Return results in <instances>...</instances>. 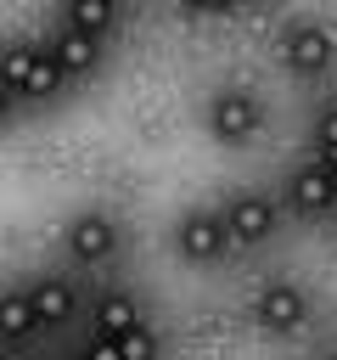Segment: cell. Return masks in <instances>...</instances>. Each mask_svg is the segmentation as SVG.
<instances>
[{"instance_id":"cell-10","label":"cell","mask_w":337,"mask_h":360,"mask_svg":"<svg viewBox=\"0 0 337 360\" xmlns=\"http://www.w3.org/2000/svg\"><path fill=\"white\" fill-rule=\"evenodd\" d=\"M28 298H34L39 326H67V321L79 315V287H73L67 276H39V281L28 287Z\"/></svg>"},{"instance_id":"cell-1","label":"cell","mask_w":337,"mask_h":360,"mask_svg":"<svg viewBox=\"0 0 337 360\" xmlns=\"http://www.w3.org/2000/svg\"><path fill=\"white\" fill-rule=\"evenodd\" d=\"M62 68L51 62V51L45 45H6L0 51V90L11 96V101H56L62 96Z\"/></svg>"},{"instance_id":"cell-5","label":"cell","mask_w":337,"mask_h":360,"mask_svg":"<svg viewBox=\"0 0 337 360\" xmlns=\"http://www.w3.org/2000/svg\"><path fill=\"white\" fill-rule=\"evenodd\" d=\"M174 253H180L185 264H213V259H225V253H230V225H225V214H219V208H185V214L174 219Z\"/></svg>"},{"instance_id":"cell-13","label":"cell","mask_w":337,"mask_h":360,"mask_svg":"<svg viewBox=\"0 0 337 360\" xmlns=\"http://www.w3.org/2000/svg\"><path fill=\"white\" fill-rule=\"evenodd\" d=\"M62 22H67V28H79V34H90V39H101V34H112V28H118V6H107V0H73Z\"/></svg>"},{"instance_id":"cell-9","label":"cell","mask_w":337,"mask_h":360,"mask_svg":"<svg viewBox=\"0 0 337 360\" xmlns=\"http://www.w3.org/2000/svg\"><path fill=\"white\" fill-rule=\"evenodd\" d=\"M286 197L298 214H331L337 208V186L326 174V163H298L292 180H286Z\"/></svg>"},{"instance_id":"cell-16","label":"cell","mask_w":337,"mask_h":360,"mask_svg":"<svg viewBox=\"0 0 337 360\" xmlns=\"http://www.w3.org/2000/svg\"><path fill=\"white\" fill-rule=\"evenodd\" d=\"M79 360H124V349H118V338H95L90 332V343L79 349Z\"/></svg>"},{"instance_id":"cell-4","label":"cell","mask_w":337,"mask_h":360,"mask_svg":"<svg viewBox=\"0 0 337 360\" xmlns=\"http://www.w3.org/2000/svg\"><path fill=\"white\" fill-rule=\"evenodd\" d=\"M247 315H253L258 332H270V338H292V332L309 326V292L292 287V281H264V287L253 292Z\"/></svg>"},{"instance_id":"cell-18","label":"cell","mask_w":337,"mask_h":360,"mask_svg":"<svg viewBox=\"0 0 337 360\" xmlns=\"http://www.w3.org/2000/svg\"><path fill=\"white\" fill-rule=\"evenodd\" d=\"M315 163H320V158H315ZM326 174H331V186H337V163H326Z\"/></svg>"},{"instance_id":"cell-15","label":"cell","mask_w":337,"mask_h":360,"mask_svg":"<svg viewBox=\"0 0 337 360\" xmlns=\"http://www.w3.org/2000/svg\"><path fill=\"white\" fill-rule=\"evenodd\" d=\"M315 152H320V163H337V107H326L315 118Z\"/></svg>"},{"instance_id":"cell-20","label":"cell","mask_w":337,"mask_h":360,"mask_svg":"<svg viewBox=\"0 0 337 360\" xmlns=\"http://www.w3.org/2000/svg\"><path fill=\"white\" fill-rule=\"evenodd\" d=\"M0 360H6V354H0Z\"/></svg>"},{"instance_id":"cell-7","label":"cell","mask_w":337,"mask_h":360,"mask_svg":"<svg viewBox=\"0 0 337 360\" xmlns=\"http://www.w3.org/2000/svg\"><path fill=\"white\" fill-rule=\"evenodd\" d=\"M67 253L79 259V264H107L112 253H118V219L112 214H101V208H84V214H73L67 219Z\"/></svg>"},{"instance_id":"cell-8","label":"cell","mask_w":337,"mask_h":360,"mask_svg":"<svg viewBox=\"0 0 337 360\" xmlns=\"http://www.w3.org/2000/svg\"><path fill=\"white\" fill-rule=\"evenodd\" d=\"M45 51H51V62L62 68V79H90V73L101 68V39L79 34V28H67V22L45 39Z\"/></svg>"},{"instance_id":"cell-11","label":"cell","mask_w":337,"mask_h":360,"mask_svg":"<svg viewBox=\"0 0 337 360\" xmlns=\"http://www.w3.org/2000/svg\"><path fill=\"white\" fill-rule=\"evenodd\" d=\"M140 321H146V315H140V298H135V292H118V287H112V292H101V298L90 304V332H95V338H124V332L140 326Z\"/></svg>"},{"instance_id":"cell-17","label":"cell","mask_w":337,"mask_h":360,"mask_svg":"<svg viewBox=\"0 0 337 360\" xmlns=\"http://www.w3.org/2000/svg\"><path fill=\"white\" fill-rule=\"evenodd\" d=\"M11 112H17V101H11V96H6V90H0V129H6V124H11Z\"/></svg>"},{"instance_id":"cell-14","label":"cell","mask_w":337,"mask_h":360,"mask_svg":"<svg viewBox=\"0 0 337 360\" xmlns=\"http://www.w3.org/2000/svg\"><path fill=\"white\" fill-rule=\"evenodd\" d=\"M118 349H124V360H157V332L140 321V326H129V332L118 338Z\"/></svg>"},{"instance_id":"cell-2","label":"cell","mask_w":337,"mask_h":360,"mask_svg":"<svg viewBox=\"0 0 337 360\" xmlns=\"http://www.w3.org/2000/svg\"><path fill=\"white\" fill-rule=\"evenodd\" d=\"M264 129V101L242 84H225L208 96V135L225 141V146H247L253 135Z\"/></svg>"},{"instance_id":"cell-3","label":"cell","mask_w":337,"mask_h":360,"mask_svg":"<svg viewBox=\"0 0 337 360\" xmlns=\"http://www.w3.org/2000/svg\"><path fill=\"white\" fill-rule=\"evenodd\" d=\"M281 62H286V73H298V79L331 73V62H337V34H331L326 22H315V17L286 22V34H281Z\"/></svg>"},{"instance_id":"cell-12","label":"cell","mask_w":337,"mask_h":360,"mask_svg":"<svg viewBox=\"0 0 337 360\" xmlns=\"http://www.w3.org/2000/svg\"><path fill=\"white\" fill-rule=\"evenodd\" d=\"M34 332H45V326H39V315H34V298H28V287H11V292H0V343H28Z\"/></svg>"},{"instance_id":"cell-19","label":"cell","mask_w":337,"mask_h":360,"mask_svg":"<svg viewBox=\"0 0 337 360\" xmlns=\"http://www.w3.org/2000/svg\"><path fill=\"white\" fill-rule=\"evenodd\" d=\"M67 360H79V354H67Z\"/></svg>"},{"instance_id":"cell-6","label":"cell","mask_w":337,"mask_h":360,"mask_svg":"<svg viewBox=\"0 0 337 360\" xmlns=\"http://www.w3.org/2000/svg\"><path fill=\"white\" fill-rule=\"evenodd\" d=\"M219 214H225V225H230V242H242V248L270 242L275 225H281V208H275V197H264V191H236Z\"/></svg>"}]
</instances>
